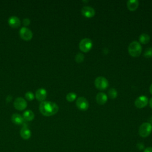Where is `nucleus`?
<instances>
[{
	"label": "nucleus",
	"instance_id": "9b49d317",
	"mask_svg": "<svg viewBox=\"0 0 152 152\" xmlns=\"http://www.w3.org/2000/svg\"><path fill=\"white\" fill-rule=\"evenodd\" d=\"M8 22L9 25L13 28H17L19 27L21 24L20 18L17 16H14V15H12L10 17H9L8 20Z\"/></svg>",
	"mask_w": 152,
	"mask_h": 152
},
{
	"label": "nucleus",
	"instance_id": "aec40b11",
	"mask_svg": "<svg viewBox=\"0 0 152 152\" xmlns=\"http://www.w3.org/2000/svg\"><path fill=\"white\" fill-rule=\"evenodd\" d=\"M77 97V94L73 92H71L67 94L66 96V99L69 102H72L74 101Z\"/></svg>",
	"mask_w": 152,
	"mask_h": 152
},
{
	"label": "nucleus",
	"instance_id": "c756f323",
	"mask_svg": "<svg viewBox=\"0 0 152 152\" xmlns=\"http://www.w3.org/2000/svg\"><path fill=\"white\" fill-rule=\"evenodd\" d=\"M150 124L152 125V116H151V118H150Z\"/></svg>",
	"mask_w": 152,
	"mask_h": 152
},
{
	"label": "nucleus",
	"instance_id": "f257e3e1",
	"mask_svg": "<svg viewBox=\"0 0 152 152\" xmlns=\"http://www.w3.org/2000/svg\"><path fill=\"white\" fill-rule=\"evenodd\" d=\"M58 109L59 107L57 104L52 102L43 101L39 105V110L41 113L46 116H50L56 114Z\"/></svg>",
	"mask_w": 152,
	"mask_h": 152
},
{
	"label": "nucleus",
	"instance_id": "2eb2a0df",
	"mask_svg": "<svg viewBox=\"0 0 152 152\" xmlns=\"http://www.w3.org/2000/svg\"><path fill=\"white\" fill-rule=\"evenodd\" d=\"M20 135L24 140H28L30 138L31 135V132L30 130L27 127V126H24L20 130Z\"/></svg>",
	"mask_w": 152,
	"mask_h": 152
},
{
	"label": "nucleus",
	"instance_id": "39448f33",
	"mask_svg": "<svg viewBox=\"0 0 152 152\" xmlns=\"http://www.w3.org/2000/svg\"><path fill=\"white\" fill-rule=\"evenodd\" d=\"M92 45V41L90 39L84 38L80 41L79 43V48L82 52H87L91 49Z\"/></svg>",
	"mask_w": 152,
	"mask_h": 152
},
{
	"label": "nucleus",
	"instance_id": "b1692460",
	"mask_svg": "<svg viewBox=\"0 0 152 152\" xmlns=\"http://www.w3.org/2000/svg\"><path fill=\"white\" fill-rule=\"evenodd\" d=\"M23 23L25 26H28L30 23V20L28 18H25L23 20Z\"/></svg>",
	"mask_w": 152,
	"mask_h": 152
},
{
	"label": "nucleus",
	"instance_id": "4468645a",
	"mask_svg": "<svg viewBox=\"0 0 152 152\" xmlns=\"http://www.w3.org/2000/svg\"><path fill=\"white\" fill-rule=\"evenodd\" d=\"M96 99L97 103L102 105V104H104L107 102V97L105 93L103 92H100L97 94Z\"/></svg>",
	"mask_w": 152,
	"mask_h": 152
},
{
	"label": "nucleus",
	"instance_id": "9d476101",
	"mask_svg": "<svg viewBox=\"0 0 152 152\" xmlns=\"http://www.w3.org/2000/svg\"><path fill=\"white\" fill-rule=\"evenodd\" d=\"M82 14L87 18L92 17L95 14V11L94 8L89 6H84L81 9Z\"/></svg>",
	"mask_w": 152,
	"mask_h": 152
},
{
	"label": "nucleus",
	"instance_id": "6ab92c4d",
	"mask_svg": "<svg viewBox=\"0 0 152 152\" xmlns=\"http://www.w3.org/2000/svg\"><path fill=\"white\" fill-rule=\"evenodd\" d=\"M118 93L115 88H111L108 91V96L110 99H115L117 97Z\"/></svg>",
	"mask_w": 152,
	"mask_h": 152
},
{
	"label": "nucleus",
	"instance_id": "393cba45",
	"mask_svg": "<svg viewBox=\"0 0 152 152\" xmlns=\"http://www.w3.org/2000/svg\"><path fill=\"white\" fill-rule=\"evenodd\" d=\"M137 147L138 150H144V144L142 142H139L137 144Z\"/></svg>",
	"mask_w": 152,
	"mask_h": 152
},
{
	"label": "nucleus",
	"instance_id": "423d86ee",
	"mask_svg": "<svg viewBox=\"0 0 152 152\" xmlns=\"http://www.w3.org/2000/svg\"><path fill=\"white\" fill-rule=\"evenodd\" d=\"M19 34L20 37L25 40H29L33 37V33L31 30L26 27H23L20 28Z\"/></svg>",
	"mask_w": 152,
	"mask_h": 152
},
{
	"label": "nucleus",
	"instance_id": "412c9836",
	"mask_svg": "<svg viewBox=\"0 0 152 152\" xmlns=\"http://www.w3.org/2000/svg\"><path fill=\"white\" fill-rule=\"evenodd\" d=\"M75 61L77 62H78V63L82 62L84 59V55L82 53H78L75 55Z\"/></svg>",
	"mask_w": 152,
	"mask_h": 152
},
{
	"label": "nucleus",
	"instance_id": "bb28decb",
	"mask_svg": "<svg viewBox=\"0 0 152 152\" xmlns=\"http://www.w3.org/2000/svg\"><path fill=\"white\" fill-rule=\"evenodd\" d=\"M11 99H12V96H11V95H8V96H7V99H6V100H7V102H8L11 101Z\"/></svg>",
	"mask_w": 152,
	"mask_h": 152
},
{
	"label": "nucleus",
	"instance_id": "20e7f679",
	"mask_svg": "<svg viewBox=\"0 0 152 152\" xmlns=\"http://www.w3.org/2000/svg\"><path fill=\"white\" fill-rule=\"evenodd\" d=\"M94 85L97 89L100 90H103L108 87L109 83L106 78L100 76L95 79Z\"/></svg>",
	"mask_w": 152,
	"mask_h": 152
},
{
	"label": "nucleus",
	"instance_id": "0eeeda50",
	"mask_svg": "<svg viewBox=\"0 0 152 152\" xmlns=\"http://www.w3.org/2000/svg\"><path fill=\"white\" fill-rule=\"evenodd\" d=\"M27 104V103L26 100L21 97L16 98L14 102V106L15 109L20 110H22L26 109Z\"/></svg>",
	"mask_w": 152,
	"mask_h": 152
},
{
	"label": "nucleus",
	"instance_id": "f8f14e48",
	"mask_svg": "<svg viewBox=\"0 0 152 152\" xmlns=\"http://www.w3.org/2000/svg\"><path fill=\"white\" fill-rule=\"evenodd\" d=\"M36 98L39 101H44L47 96V91L43 88H40L37 90L36 92Z\"/></svg>",
	"mask_w": 152,
	"mask_h": 152
},
{
	"label": "nucleus",
	"instance_id": "f03ea898",
	"mask_svg": "<svg viewBox=\"0 0 152 152\" xmlns=\"http://www.w3.org/2000/svg\"><path fill=\"white\" fill-rule=\"evenodd\" d=\"M142 48L140 43L137 41L132 42L128 46V52L132 57H138L140 55Z\"/></svg>",
	"mask_w": 152,
	"mask_h": 152
},
{
	"label": "nucleus",
	"instance_id": "6e6552de",
	"mask_svg": "<svg viewBox=\"0 0 152 152\" xmlns=\"http://www.w3.org/2000/svg\"><path fill=\"white\" fill-rule=\"evenodd\" d=\"M76 105L81 110H86L88 107V103L87 99L84 97H80L77 99Z\"/></svg>",
	"mask_w": 152,
	"mask_h": 152
},
{
	"label": "nucleus",
	"instance_id": "c85d7f7f",
	"mask_svg": "<svg viewBox=\"0 0 152 152\" xmlns=\"http://www.w3.org/2000/svg\"><path fill=\"white\" fill-rule=\"evenodd\" d=\"M150 92L151 93V94H152V84H151L150 87Z\"/></svg>",
	"mask_w": 152,
	"mask_h": 152
},
{
	"label": "nucleus",
	"instance_id": "cd10ccee",
	"mask_svg": "<svg viewBox=\"0 0 152 152\" xmlns=\"http://www.w3.org/2000/svg\"><path fill=\"white\" fill-rule=\"evenodd\" d=\"M150 106L151 108L152 109V98H151V99L150 100Z\"/></svg>",
	"mask_w": 152,
	"mask_h": 152
},
{
	"label": "nucleus",
	"instance_id": "4be33fe9",
	"mask_svg": "<svg viewBox=\"0 0 152 152\" xmlns=\"http://www.w3.org/2000/svg\"><path fill=\"white\" fill-rule=\"evenodd\" d=\"M144 56L146 58H152V48H148L145 50Z\"/></svg>",
	"mask_w": 152,
	"mask_h": 152
},
{
	"label": "nucleus",
	"instance_id": "5701e85b",
	"mask_svg": "<svg viewBox=\"0 0 152 152\" xmlns=\"http://www.w3.org/2000/svg\"><path fill=\"white\" fill-rule=\"evenodd\" d=\"M25 97L28 100H32L34 98V96L31 91H27L25 94Z\"/></svg>",
	"mask_w": 152,
	"mask_h": 152
},
{
	"label": "nucleus",
	"instance_id": "f3484780",
	"mask_svg": "<svg viewBox=\"0 0 152 152\" xmlns=\"http://www.w3.org/2000/svg\"><path fill=\"white\" fill-rule=\"evenodd\" d=\"M23 118L24 119V121H31L34 119V114L32 110H27L24 111L23 113Z\"/></svg>",
	"mask_w": 152,
	"mask_h": 152
},
{
	"label": "nucleus",
	"instance_id": "7ed1b4c3",
	"mask_svg": "<svg viewBox=\"0 0 152 152\" xmlns=\"http://www.w3.org/2000/svg\"><path fill=\"white\" fill-rule=\"evenodd\" d=\"M152 131V125L149 122L142 123L138 130L139 135L143 138L147 137L151 132Z\"/></svg>",
	"mask_w": 152,
	"mask_h": 152
},
{
	"label": "nucleus",
	"instance_id": "1a4fd4ad",
	"mask_svg": "<svg viewBox=\"0 0 152 152\" xmlns=\"http://www.w3.org/2000/svg\"><path fill=\"white\" fill-rule=\"evenodd\" d=\"M148 102V99L146 96H141L136 99V100H135L134 104L137 107L142 108L147 104Z\"/></svg>",
	"mask_w": 152,
	"mask_h": 152
},
{
	"label": "nucleus",
	"instance_id": "a211bd4d",
	"mask_svg": "<svg viewBox=\"0 0 152 152\" xmlns=\"http://www.w3.org/2000/svg\"><path fill=\"white\" fill-rule=\"evenodd\" d=\"M139 40L142 44L147 43L150 41V36L147 33H142L139 37Z\"/></svg>",
	"mask_w": 152,
	"mask_h": 152
},
{
	"label": "nucleus",
	"instance_id": "ddd939ff",
	"mask_svg": "<svg viewBox=\"0 0 152 152\" xmlns=\"http://www.w3.org/2000/svg\"><path fill=\"white\" fill-rule=\"evenodd\" d=\"M11 120L12 122L16 125H21L24 123V119H23V116L17 113H13L12 115Z\"/></svg>",
	"mask_w": 152,
	"mask_h": 152
},
{
	"label": "nucleus",
	"instance_id": "a878e982",
	"mask_svg": "<svg viewBox=\"0 0 152 152\" xmlns=\"http://www.w3.org/2000/svg\"><path fill=\"white\" fill-rule=\"evenodd\" d=\"M144 152H152V147H148L144 149Z\"/></svg>",
	"mask_w": 152,
	"mask_h": 152
},
{
	"label": "nucleus",
	"instance_id": "dca6fc26",
	"mask_svg": "<svg viewBox=\"0 0 152 152\" xmlns=\"http://www.w3.org/2000/svg\"><path fill=\"white\" fill-rule=\"evenodd\" d=\"M127 7L130 11H135L138 7L139 2L138 0H129L127 3Z\"/></svg>",
	"mask_w": 152,
	"mask_h": 152
}]
</instances>
